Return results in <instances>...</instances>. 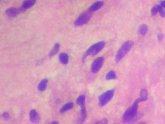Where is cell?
I'll list each match as a JSON object with an SVG mask.
<instances>
[{
  "label": "cell",
  "mask_w": 165,
  "mask_h": 124,
  "mask_svg": "<svg viewBox=\"0 0 165 124\" xmlns=\"http://www.w3.org/2000/svg\"><path fill=\"white\" fill-rule=\"evenodd\" d=\"M148 93L147 90L146 89L141 90L140 92V97L138 98L140 100V101L141 102L146 101L148 99Z\"/></svg>",
  "instance_id": "18"
},
{
  "label": "cell",
  "mask_w": 165,
  "mask_h": 124,
  "mask_svg": "<svg viewBox=\"0 0 165 124\" xmlns=\"http://www.w3.org/2000/svg\"><path fill=\"white\" fill-rule=\"evenodd\" d=\"M104 60L103 56L97 57L96 59H94L91 65V67H90V70L93 73H97L100 71L104 65Z\"/></svg>",
  "instance_id": "7"
},
{
  "label": "cell",
  "mask_w": 165,
  "mask_h": 124,
  "mask_svg": "<svg viewBox=\"0 0 165 124\" xmlns=\"http://www.w3.org/2000/svg\"><path fill=\"white\" fill-rule=\"evenodd\" d=\"M91 18V14L89 12H82L74 22L75 26L80 27L87 24Z\"/></svg>",
  "instance_id": "6"
},
{
  "label": "cell",
  "mask_w": 165,
  "mask_h": 124,
  "mask_svg": "<svg viewBox=\"0 0 165 124\" xmlns=\"http://www.w3.org/2000/svg\"><path fill=\"white\" fill-rule=\"evenodd\" d=\"M134 45V43L132 40H127L122 43V45L120 47L116 54L115 60L117 63L121 62L123 58L126 56L130 51L132 50Z\"/></svg>",
  "instance_id": "3"
},
{
  "label": "cell",
  "mask_w": 165,
  "mask_h": 124,
  "mask_svg": "<svg viewBox=\"0 0 165 124\" xmlns=\"http://www.w3.org/2000/svg\"><path fill=\"white\" fill-rule=\"evenodd\" d=\"M150 13L152 16H156V14L158 13V4L155 5L154 6L152 7V8L151 9V11H150Z\"/></svg>",
  "instance_id": "19"
},
{
  "label": "cell",
  "mask_w": 165,
  "mask_h": 124,
  "mask_svg": "<svg viewBox=\"0 0 165 124\" xmlns=\"http://www.w3.org/2000/svg\"><path fill=\"white\" fill-rule=\"evenodd\" d=\"M85 101H86V96L83 95V94H81V95L79 96L76 100L77 104L80 107V117L78 120V124H82L83 123L87 117V111H86V108L85 106Z\"/></svg>",
  "instance_id": "4"
},
{
  "label": "cell",
  "mask_w": 165,
  "mask_h": 124,
  "mask_svg": "<svg viewBox=\"0 0 165 124\" xmlns=\"http://www.w3.org/2000/svg\"><path fill=\"white\" fill-rule=\"evenodd\" d=\"M148 31V27L147 24H141L138 28V33L141 35H145Z\"/></svg>",
  "instance_id": "17"
},
{
  "label": "cell",
  "mask_w": 165,
  "mask_h": 124,
  "mask_svg": "<svg viewBox=\"0 0 165 124\" xmlns=\"http://www.w3.org/2000/svg\"><path fill=\"white\" fill-rule=\"evenodd\" d=\"M160 6L165 10V1H161L160 2Z\"/></svg>",
  "instance_id": "24"
},
{
  "label": "cell",
  "mask_w": 165,
  "mask_h": 124,
  "mask_svg": "<svg viewBox=\"0 0 165 124\" xmlns=\"http://www.w3.org/2000/svg\"><path fill=\"white\" fill-rule=\"evenodd\" d=\"M36 1L35 0H26V1H24L22 2L21 6V9L22 10V12L26 11V10L31 8L32 6H33Z\"/></svg>",
  "instance_id": "12"
},
{
  "label": "cell",
  "mask_w": 165,
  "mask_h": 124,
  "mask_svg": "<svg viewBox=\"0 0 165 124\" xmlns=\"http://www.w3.org/2000/svg\"><path fill=\"white\" fill-rule=\"evenodd\" d=\"M58 60L60 63L66 65L69 63L70 58L68 54H66L65 52H62L58 55Z\"/></svg>",
  "instance_id": "13"
},
{
  "label": "cell",
  "mask_w": 165,
  "mask_h": 124,
  "mask_svg": "<svg viewBox=\"0 0 165 124\" xmlns=\"http://www.w3.org/2000/svg\"><path fill=\"white\" fill-rule=\"evenodd\" d=\"M104 4V1H97L93 3L91 6L89 7L88 8V12L90 13L94 12L96 11H97L99 10Z\"/></svg>",
  "instance_id": "9"
},
{
  "label": "cell",
  "mask_w": 165,
  "mask_h": 124,
  "mask_svg": "<svg viewBox=\"0 0 165 124\" xmlns=\"http://www.w3.org/2000/svg\"><path fill=\"white\" fill-rule=\"evenodd\" d=\"M138 124H147L145 122H140V123H139Z\"/></svg>",
  "instance_id": "26"
},
{
  "label": "cell",
  "mask_w": 165,
  "mask_h": 124,
  "mask_svg": "<svg viewBox=\"0 0 165 124\" xmlns=\"http://www.w3.org/2000/svg\"><path fill=\"white\" fill-rule=\"evenodd\" d=\"M48 83L49 80L47 78H43L41 79L40 82L38 83V85H37V90H38V91L42 92L46 91Z\"/></svg>",
  "instance_id": "11"
},
{
  "label": "cell",
  "mask_w": 165,
  "mask_h": 124,
  "mask_svg": "<svg viewBox=\"0 0 165 124\" xmlns=\"http://www.w3.org/2000/svg\"><path fill=\"white\" fill-rule=\"evenodd\" d=\"M105 79L107 81H111V80H115L117 79L116 73L114 70H110L105 76Z\"/></svg>",
  "instance_id": "16"
},
{
  "label": "cell",
  "mask_w": 165,
  "mask_h": 124,
  "mask_svg": "<svg viewBox=\"0 0 165 124\" xmlns=\"http://www.w3.org/2000/svg\"><path fill=\"white\" fill-rule=\"evenodd\" d=\"M163 38H164V36H163V34H161V33H159L158 34V35H157V39H158V40L160 42H161L163 40Z\"/></svg>",
  "instance_id": "22"
},
{
  "label": "cell",
  "mask_w": 165,
  "mask_h": 124,
  "mask_svg": "<svg viewBox=\"0 0 165 124\" xmlns=\"http://www.w3.org/2000/svg\"><path fill=\"white\" fill-rule=\"evenodd\" d=\"M141 103L139 99L134 102L131 107H130L125 112L122 117V122L124 124H132L136 120L138 115V104Z\"/></svg>",
  "instance_id": "1"
},
{
  "label": "cell",
  "mask_w": 165,
  "mask_h": 124,
  "mask_svg": "<svg viewBox=\"0 0 165 124\" xmlns=\"http://www.w3.org/2000/svg\"><path fill=\"white\" fill-rule=\"evenodd\" d=\"M29 119L31 122L33 123H38L40 122L41 117L39 113L37 112L34 109H32L30 111L29 114Z\"/></svg>",
  "instance_id": "10"
},
{
  "label": "cell",
  "mask_w": 165,
  "mask_h": 124,
  "mask_svg": "<svg viewBox=\"0 0 165 124\" xmlns=\"http://www.w3.org/2000/svg\"><path fill=\"white\" fill-rule=\"evenodd\" d=\"M1 117L4 119V120H7L10 118V114L8 112H4L2 114H1Z\"/></svg>",
  "instance_id": "21"
},
{
  "label": "cell",
  "mask_w": 165,
  "mask_h": 124,
  "mask_svg": "<svg viewBox=\"0 0 165 124\" xmlns=\"http://www.w3.org/2000/svg\"><path fill=\"white\" fill-rule=\"evenodd\" d=\"M50 124H59V123H58V122L57 121L54 120V121H52V122H50Z\"/></svg>",
  "instance_id": "25"
},
{
  "label": "cell",
  "mask_w": 165,
  "mask_h": 124,
  "mask_svg": "<svg viewBox=\"0 0 165 124\" xmlns=\"http://www.w3.org/2000/svg\"><path fill=\"white\" fill-rule=\"evenodd\" d=\"M158 13L160 14V16L165 18V10L162 8L160 5H158Z\"/></svg>",
  "instance_id": "20"
},
{
  "label": "cell",
  "mask_w": 165,
  "mask_h": 124,
  "mask_svg": "<svg viewBox=\"0 0 165 124\" xmlns=\"http://www.w3.org/2000/svg\"><path fill=\"white\" fill-rule=\"evenodd\" d=\"M22 12L21 8H15V7H13V8H7L5 10V14L7 17L12 18L17 16L18 15Z\"/></svg>",
  "instance_id": "8"
},
{
  "label": "cell",
  "mask_w": 165,
  "mask_h": 124,
  "mask_svg": "<svg viewBox=\"0 0 165 124\" xmlns=\"http://www.w3.org/2000/svg\"><path fill=\"white\" fill-rule=\"evenodd\" d=\"M115 91L114 89L109 90L102 93L98 98V104L100 107L106 106L109 102L114 97Z\"/></svg>",
  "instance_id": "5"
},
{
  "label": "cell",
  "mask_w": 165,
  "mask_h": 124,
  "mask_svg": "<svg viewBox=\"0 0 165 124\" xmlns=\"http://www.w3.org/2000/svg\"><path fill=\"white\" fill-rule=\"evenodd\" d=\"M60 45L59 43H55L54 47H52V48L50 50V52L49 53V57L52 58L54 56L57 54H58V51L60 50Z\"/></svg>",
  "instance_id": "15"
},
{
  "label": "cell",
  "mask_w": 165,
  "mask_h": 124,
  "mask_svg": "<svg viewBox=\"0 0 165 124\" xmlns=\"http://www.w3.org/2000/svg\"><path fill=\"white\" fill-rule=\"evenodd\" d=\"M106 46V42L104 41L97 42L90 46L84 53L82 56V62H84L89 56H94L98 54Z\"/></svg>",
  "instance_id": "2"
},
{
  "label": "cell",
  "mask_w": 165,
  "mask_h": 124,
  "mask_svg": "<svg viewBox=\"0 0 165 124\" xmlns=\"http://www.w3.org/2000/svg\"><path fill=\"white\" fill-rule=\"evenodd\" d=\"M107 122H108L107 119H103L102 120H100V121H98V122L94 123V124H107Z\"/></svg>",
  "instance_id": "23"
},
{
  "label": "cell",
  "mask_w": 165,
  "mask_h": 124,
  "mask_svg": "<svg viewBox=\"0 0 165 124\" xmlns=\"http://www.w3.org/2000/svg\"><path fill=\"white\" fill-rule=\"evenodd\" d=\"M74 105V104L73 102H69V103L65 104L60 109V112L65 113L66 112L71 111V109H73Z\"/></svg>",
  "instance_id": "14"
}]
</instances>
